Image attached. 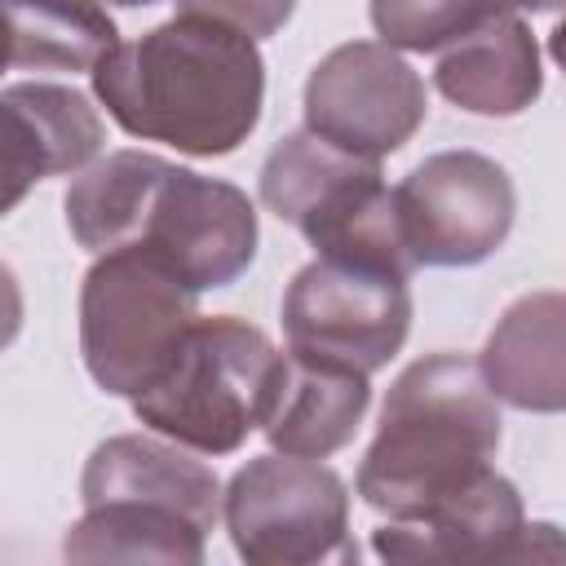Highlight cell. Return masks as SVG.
<instances>
[{"label": "cell", "instance_id": "1", "mask_svg": "<svg viewBox=\"0 0 566 566\" xmlns=\"http://www.w3.org/2000/svg\"><path fill=\"white\" fill-rule=\"evenodd\" d=\"M88 75L128 137L195 159L239 150L261 124L265 57L256 40L203 13H177L128 44L119 40Z\"/></svg>", "mask_w": 566, "mask_h": 566}, {"label": "cell", "instance_id": "2", "mask_svg": "<svg viewBox=\"0 0 566 566\" xmlns=\"http://www.w3.org/2000/svg\"><path fill=\"white\" fill-rule=\"evenodd\" d=\"M62 208L84 252L142 248L195 292L230 287L256 261L261 230L252 199L221 177H203L150 150L93 159L66 186Z\"/></svg>", "mask_w": 566, "mask_h": 566}, {"label": "cell", "instance_id": "3", "mask_svg": "<svg viewBox=\"0 0 566 566\" xmlns=\"http://www.w3.org/2000/svg\"><path fill=\"white\" fill-rule=\"evenodd\" d=\"M500 424V402L473 358L451 349L424 354L389 385L354 491L385 517H416L491 469L504 433Z\"/></svg>", "mask_w": 566, "mask_h": 566}, {"label": "cell", "instance_id": "4", "mask_svg": "<svg viewBox=\"0 0 566 566\" xmlns=\"http://www.w3.org/2000/svg\"><path fill=\"white\" fill-rule=\"evenodd\" d=\"M274 340L234 314L195 318L172 345L168 363L133 394V416L199 455H234L270 407L279 376Z\"/></svg>", "mask_w": 566, "mask_h": 566}, {"label": "cell", "instance_id": "5", "mask_svg": "<svg viewBox=\"0 0 566 566\" xmlns=\"http://www.w3.org/2000/svg\"><path fill=\"white\" fill-rule=\"evenodd\" d=\"M261 203L301 230L310 248L327 261L385 270L398 279L416 274L402 243L394 186H385L380 159L340 150L310 128L279 137L256 177Z\"/></svg>", "mask_w": 566, "mask_h": 566}, {"label": "cell", "instance_id": "6", "mask_svg": "<svg viewBox=\"0 0 566 566\" xmlns=\"http://www.w3.org/2000/svg\"><path fill=\"white\" fill-rule=\"evenodd\" d=\"M199 318V292L142 248L97 252L80 283V358L97 389L133 398Z\"/></svg>", "mask_w": 566, "mask_h": 566}, {"label": "cell", "instance_id": "7", "mask_svg": "<svg viewBox=\"0 0 566 566\" xmlns=\"http://www.w3.org/2000/svg\"><path fill=\"white\" fill-rule=\"evenodd\" d=\"M221 522L248 566L358 562L349 535V486L305 455H252L221 491Z\"/></svg>", "mask_w": 566, "mask_h": 566}, {"label": "cell", "instance_id": "8", "mask_svg": "<svg viewBox=\"0 0 566 566\" xmlns=\"http://www.w3.org/2000/svg\"><path fill=\"white\" fill-rule=\"evenodd\" d=\"M394 208L416 270H460L504 248L517 217V190L491 155L438 150L394 186Z\"/></svg>", "mask_w": 566, "mask_h": 566}, {"label": "cell", "instance_id": "9", "mask_svg": "<svg viewBox=\"0 0 566 566\" xmlns=\"http://www.w3.org/2000/svg\"><path fill=\"white\" fill-rule=\"evenodd\" d=\"M411 332L407 279L314 256L283 292V336L301 358L380 371Z\"/></svg>", "mask_w": 566, "mask_h": 566}, {"label": "cell", "instance_id": "10", "mask_svg": "<svg viewBox=\"0 0 566 566\" xmlns=\"http://www.w3.org/2000/svg\"><path fill=\"white\" fill-rule=\"evenodd\" d=\"M305 128L340 150L385 159L402 150L429 115L424 80L380 40L336 44L305 80Z\"/></svg>", "mask_w": 566, "mask_h": 566}, {"label": "cell", "instance_id": "11", "mask_svg": "<svg viewBox=\"0 0 566 566\" xmlns=\"http://www.w3.org/2000/svg\"><path fill=\"white\" fill-rule=\"evenodd\" d=\"M548 531L557 526L526 522L517 486L491 464L416 517H389L376 526L371 548L385 562H535V539Z\"/></svg>", "mask_w": 566, "mask_h": 566}, {"label": "cell", "instance_id": "12", "mask_svg": "<svg viewBox=\"0 0 566 566\" xmlns=\"http://www.w3.org/2000/svg\"><path fill=\"white\" fill-rule=\"evenodd\" d=\"M106 142L97 106L49 80L0 88V217H9L44 177L80 172Z\"/></svg>", "mask_w": 566, "mask_h": 566}, {"label": "cell", "instance_id": "13", "mask_svg": "<svg viewBox=\"0 0 566 566\" xmlns=\"http://www.w3.org/2000/svg\"><path fill=\"white\" fill-rule=\"evenodd\" d=\"M80 500L84 509L115 500L159 504L190 517L208 535L221 522V482L212 464L164 433H115L97 442L80 473Z\"/></svg>", "mask_w": 566, "mask_h": 566}, {"label": "cell", "instance_id": "14", "mask_svg": "<svg viewBox=\"0 0 566 566\" xmlns=\"http://www.w3.org/2000/svg\"><path fill=\"white\" fill-rule=\"evenodd\" d=\"M367 407H371L367 371L323 363V358H301L287 349L279 358V376L270 389V407L261 416V433L270 451L327 460L358 433Z\"/></svg>", "mask_w": 566, "mask_h": 566}, {"label": "cell", "instance_id": "15", "mask_svg": "<svg viewBox=\"0 0 566 566\" xmlns=\"http://www.w3.org/2000/svg\"><path fill=\"white\" fill-rule=\"evenodd\" d=\"M433 88L469 115H522L544 88L539 40L517 13H495L438 49Z\"/></svg>", "mask_w": 566, "mask_h": 566}, {"label": "cell", "instance_id": "16", "mask_svg": "<svg viewBox=\"0 0 566 566\" xmlns=\"http://www.w3.org/2000/svg\"><path fill=\"white\" fill-rule=\"evenodd\" d=\"M478 371L495 402L553 416L566 407V296L557 287L517 296L486 336Z\"/></svg>", "mask_w": 566, "mask_h": 566}, {"label": "cell", "instance_id": "17", "mask_svg": "<svg viewBox=\"0 0 566 566\" xmlns=\"http://www.w3.org/2000/svg\"><path fill=\"white\" fill-rule=\"evenodd\" d=\"M0 22L22 71H93L119 44L102 0H0Z\"/></svg>", "mask_w": 566, "mask_h": 566}, {"label": "cell", "instance_id": "18", "mask_svg": "<svg viewBox=\"0 0 566 566\" xmlns=\"http://www.w3.org/2000/svg\"><path fill=\"white\" fill-rule=\"evenodd\" d=\"M208 531L195 526L190 517L159 509V504H137V500H115V504H88L84 517L66 531L62 553L71 562H177V566H199L203 562Z\"/></svg>", "mask_w": 566, "mask_h": 566}, {"label": "cell", "instance_id": "19", "mask_svg": "<svg viewBox=\"0 0 566 566\" xmlns=\"http://www.w3.org/2000/svg\"><path fill=\"white\" fill-rule=\"evenodd\" d=\"M380 44L398 53H438L469 27L504 13L500 0H367Z\"/></svg>", "mask_w": 566, "mask_h": 566}, {"label": "cell", "instance_id": "20", "mask_svg": "<svg viewBox=\"0 0 566 566\" xmlns=\"http://www.w3.org/2000/svg\"><path fill=\"white\" fill-rule=\"evenodd\" d=\"M181 13H203V18H217L252 40H265L274 31L287 27L296 0H177Z\"/></svg>", "mask_w": 566, "mask_h": 566}, {"label": "cell", "instance_id": "21", "mask_svg": "<svg viewBox=\"0 0 566 566\" xmlns=\"http://www.w3.org/2000/svg\"><path fill=\"white\" fill-rule=\"evenodd\" d=\"M22 283H18V274L0 261V354L18 340V332H22Z\"/></svg>", "mask_w": 566, "mask_h": 566}, {"label": "cell", "instance_id": "22", "mask_svg": "<svg viewBox=\"0 0 566 566\" xmlns=\"http://www.w3.org/2000/svg\"><path fill=\"white\" fill-rule=\"evenodd\" d=\"M504 13H557L562 0H500Z\"/></svg>", "mask_w": 566, "mask_h": 566}, {"label": "cell", "instance_id": "23", "mask_svg": "<svg viewBox=\"0 0 566 566\" xmlns=\"http://www.w3.org/2000/svg\"><path fill=\"white\" fill-rule=\"evenodd\" d=\"M9 71V40H4V22H0V75Z\"/></svg>", "mask_w": 566, "mask_h": 566}, {"label": "cell", "instance_id": "24", "mask_svg": "<svg viewBox=\"0 0 566 566\" xmlns=\"http://www.w3.org/2000/svg\"><path fill=\"white\" fill-rule=\"evenodd\" d=\"M106 4H119V9H146V4H159V0H106Z\"/></svg>", "mask_w": 566, "mask_h": 566}]
</instances>
